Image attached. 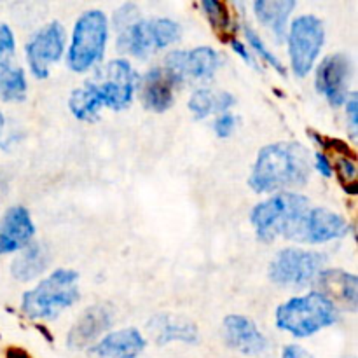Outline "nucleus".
Returning <instances> with one entry per match:
<instances>
[{
  "instance_id": "1",
  "label": "nucleus",
  "mask_w": 358,
  "mask_h": 358,
  "mask_svg": "<svg viewBox=\"0 0 358 358\" xmlns=\"http://www.w3.org/2000/svg\"><path fill=\"white\" fill-rule=\"evenodd\" d=\"M310 175V154L303 143L275 142L259 150L248 185L257 194L289 192L306 185Z\"/></svg>"
},
{
  "instance_id": "2",
  "label": "nucleus",
  "mask_w": 358,
  "mask_h": 358,
  "mask_svg": "<svg viewBox=\"0 0 358 358\" xmlns=\"http://www.w3.org/2000/svg\"><path fill=\"white\" fill-rule=\"evenodd\" d=\"M308 210L310 199L306 196L296 192H278L254 206L250 222L257 238L264 243H273L280 236L292 240Z\"/></svg>"
},
{
  "instance_id": "3",
  "label": "nucleus",
  "mask_w": 358,
  "mask_h": 358,
  "mask_svg": "<svg viewBox=\"0 0 358 358\" xmlns=\"http://www.w3.org/2000/svg\"><path fill=\"white\" fill-rule=\"evenodd\" d=\"M79 273L73 269H56L38 282L21 299V311L31 320H52L62 311L79 301Z\"/></svg>"
},
{
  "instance_id": "4",
  "label": "nucleus",
  "mask_w": 358,
  "mask_h": 358,
  "mask_svg": "<svg viewBox=\"0 0 358 358\" xmlns=\"http://www.w3.org/2000/svg\"><path fill=\"white\" fill-rule=\"evenodd\" d=\"M275 322L280 331L294 338H311L338 322V310L324 296L310 292L280 304Z\"/></svg>"
},
{
  "instance_id": "5",
  "label": "nucleus",
  "mask_w": 358,
  "mask_h": 358,
  "mask_svg": "<svg viewBox=\"0 0 358 358\" xmlns=\"http://www.w3.org/2000/svg\"><path fill=\"white\" fill-rule=\"evenodd\" d=\"M108 41V20L103 10L91 9L76 21L66 52V65L72 72H86L103 59Z\"/></svg>"
},
{
  "instance_id": "6",
  "label": "nucleus",
  "mask_w": 358,
  "mask_h": 358,
  "mask_svg": "<svg viewBox=\"0 0 358 358\" xmlns=\"http://www.w3.org/2000/svg\"><path fill=\"white\" fill-rule=\"evenodd\" d=\"M117 49L121 52L147 58L159 49L168 48L180 37V24L168 17L136 20L117 30Z\"/></svg>"
},
{
  "instance_id": "7",
  "label": "nucleus",
  "mask_w": 358,
  "mask_h": 358,
  "mask_svg": "<svg viewBox=\"0 0 358 358\" xmlns=\"http://www.w3.org/2000/svg\"><path fill=\"white\" fill-rule=\"evenodd\" d=\"M93 90L101 107L112 110H122L131 103L135 90L138 86V73L133 70L128 59H112L96 70L93 79L86 80Z\"/></svg>"
},
{
  "instance_id": "8",
  "label": "nucleus",
  "mask_w": 358,
  "mask_h": 358,
  "mask_svg": "<svg viewBox=\"0 0 358 358\" xmlns=\"http://www.w3.org/2000/svg\"><path fill=\"white\" fill-rule=\"evenodd\" d=\"M327 257L320 252L283 248L269 264V280L285 289H301L317 280Z\"/></svg>"
},
{
  "instance_id": "9",
  "label": "nucleus",
  "mask_w": 358,
  "mask_h": 358,
  "mask_svg": "<svg viewBox=\"0 0 358 358\" xmlns=\"http://www.w3.org/2000/svg\"><path fill=\"white\" fill-rule=\"evenodd\" d=\"M287 34L290 69L297 77H306L313 70L315 62L324 48V23L313 14H301L292 21Z\"/></svg>"
},
{
  "instance_id": "10",
  "label": "nucleus",
  "mask_w": 358,
  "mask_h": 358,
  "mask_svg": "<svg viewBox=\"0 0 358 358\" xmlns=\"http://www.w3.org/2000/svg\"><path fill=\"white\" fill-rule=\"evenodd\" d=\"M65 42V28L58 21H51L31 35L24 45V55L35 79H45L49 76L51 65L62 59Z\"/></svg>"
},
{
  "instance_id": "11",
  "label": "nucleus",
  "mask_w": 358,
  "mask_h": 358,
  "mask_svg": "<svg viewBox=\"0 0 358 358\" xmlns=\"http://www.w3.org/2000/svg\"><path fill=\"white\" fill-rule=\"evenodd\" d=\"M220 65V56L208 45L194 48L191 51H173L164 58L163 69L178 84L187 80H208L215 76Z\"/></svg>"
},
{
  "instance_id": "12",
  "label": "nucleus",
  "mask_w": 358,
  "mask_h": 358,
  "mask_svg": "<svg viewBox=\"0 0 358 358\" xmlns=\"http://www.w3.org/2000/svg\"><path fill=\"white\" fill-rule=\"evenodd\" d=\"M352 59L345 52L325 56L315 72V87L327 98L332 107H341L348 98V86L352 80Z\"/></svg>"
},
{
  "instance_id": "13",
  "label": "nucleus",
  "mask_w": 358,
  "mask_h": 358,
  "mask_svg": "<svg viewBox=\"0 0 358 358\" xmlns=\"http://www.w3.org/2000/svg\"><path fill=\"white\" fill-rule=\"evenodd\" d=\"M350 233V224L339 213L327 208H310L294 233L292 241L320 245L345 238Z\"/></svg>"
},
{
  "instance_id": "14",
  "label": "nucleus",
  "mask_w": 358,
  "mask_h": 358,
  "mask_svg": "<svg viewBox=\"0 0 358 358\" xmlns=\"http://www.w3.org/2000/svg\"><path fill=\"white\" fill-rule=\"evenodd\" d=\"M112 324H114V311L110 306L94 304L86 308L69 331L66 345L76 352L90 348L112 327Z\"/></svg>"
},
{
  "instance_id": "15",
  "label": "nucleus",
  "mask_w": 358,
  "mask_h": 358,
  "mask_svg": "<svg viewBox=\"0 0 358 358\" xmlns=\"http://www.w3.org/2000/svg\"><path fill=\"white\" fill-rule=\"evenodd\" d=\"M315 287L320 296H324L336 310L357 311L358 306V280L352 273L331 268L322 269L315 280Z\"/></svg>"
},
{
  "instance_id": "16",
  "label": "nucleus",
  "mask_w": 358,
  "mask_h": 358,
  "mask_svg": "<svg viewBox=\"0 0 358 358\" xmlns=\"http://www.w3.org/2000/svg\"><path fill=\"white\" fill-rule=\"evenodd\" d=\"M224 339L227 346L241 355L255 357L268 352L269 341L257 329V325L241 315H229L224 318Z\"/></svg>"
},
{
  "instance_id": "17",
  "label": "nucleus",
  "mask_w": 358,
  "mask_h": 358,
  "mask_svg": "<svg viewBox=\"0 0 358 358\" xmlns=\"http://www.w3.org/2000/svg\"><path fill=\"white\" fill-rule=\"evenodd\" d=\"M35 236V224L24 206H10L0 220V257L23 250Z\"/></svg>"
},
{
  "instance_id": "18",
  "label": "nucleus",
  "mask_w": 358,
  "mask_h": 358,
  "mask_svg": "<svg viewBox=\"0 0 358 358\" xmlns=\"http://www.w3.org/2000/svg\"><path fill=\"white\" fill-rule=\"evenodd\" d=\"M175 87L177 83L170 77V73L163 66H154L143 76L140 83V98L147 110L161 112L168 110L173 105Z\"/></svg>"
},
{
  "instance_id": "19",
  "label": "nucleus",
  "mask_w": 358,
  "mask_h": 358,
  "mask_svg": "<svg viewBox=\"0 0 358 358\" xmlns=\"http://www.w3.org/2000/svg\"><path fill=\"white\" fill-rule=\"evenodd\" d=\"M145 345L142 332L129 327L103 336L96 345L91 346V355L94 358H138Z\"/></svg>"
},
{
  "instance_id": "20",
  "label": "nucleus",
  "mask_w": 358,
  "mask_h": 358,
  "mask_svg": "<svg viewBox=\"0 0 358 358\" xmlns=\"http://www.w3.org/2000/svg\"><path fill=\"white\" fill-rule=\"evenodd\" d=\"M147 329L159 346L175 341L196 345L199 341L198 327L187 318L175 315H157L147 324Z\"/></svg>"
},
{
  "instance_id": "21",
  "label": "nucleus",
  "mask_w": 358,
  "mask_h": 358,
  "mask_svg": "<svg viewBox=\"0 0 358 358\" xmlns=\"http://www.w3.org/2000/svg\"><path fill=\"white\" fill-rule=\"evenodd\" d=\"M294 9H296L294 0H257L254 3L255 16L271 30L276 42H283V38L287 37V23Z\"/></svg>"
},
{
  "instance_id": "22",
  "label": "nucleus",
  "mask_w": 358,
  "mask_h": 358,
  "mask_svg": "<svg viewBox=\"0 0 358 358\" xmlns=\"http://www.w3.org/2000/svg\"><path fill=\"white\" fill-rule=\"evenodd\" d=\"M51 254L44 243H30L10 264V275L17 282H31L48 269Z\"/></svg>"
},
{
  "instance_id": "23",
  "label": "nucleus",
  "mask_w": 358,
  "mask_h": 358,
  "mask_svg": "<svg viewBox=\"0 0 358 358\" xmlns=\"http://www.w3.org/2000/svg\"><path fill=\"white\" fill-rule=\"evenodd\" d=\"M234 103H236V100H234V96L231 93H226V91L215 93V91L201 87V90L192 93L187 107L196 119H205L210 114H213V112L226 114Z\"/></svg>"
},
{
  "instance_id": "24",
  "label": "nucleus",
  "mask_w": 358,
  "mask_h": 358,
  "mask_svg": "<svg viewBox=\"0 0 358 358\" xmlns=\"http://www.w3.org/2000/svg\"><path fill=\"white\" fill-rule=\"evenodd\" d=\"M27 98V76L24 70L13 65L10 59L0 62V100L16 103Z\"/></svg>"
},
{
  "instance_id": "25",
  "label": "nucleus",
  "mask_w": 358,
  "mask_h": 358,
  "mask_svg": "<svg viewBox=\"0 0 358 358\" xmlns=\"http://www.w3.org/2000/svg\"><path fill=\"white\" fill-rule=\"evenodd\" d=\"M69 107L73 117L86 122L94 121V119L100 115L101 108H103L100 101H98V98L94 96L93 90H91V86L87 83H84V86L72 91L69 100Z\"/></svg>"
},
{
  "instance_id": "26",
  "label": "nucleus",
  "mask_w": 358,
  "mask_h": 358,
  "mask_svg": "<svg viewBox=\"0 0 358 358\" xmlns=\"http://www.w3.org/2000/svg\"><path fill=\"white\" fill-rule=\"evenodd\" d=\"M203 10H205L206 17H208L210 24L213 30L224 37V35L231 34V27H233V20H231V13L224 2H215V0H205L201 3Z\"/></svg>"
},
{
  "instance_id": "27",
  "label": "nucleus",
  "mask_w": 358,
  "mask_h": 358,
  "mask_svg": "<svg viewBox=\"0 0 358 358\" xmlns=\"http://www.w3.org/2000/svg\"><path fill=\"white\" fill-rule=\"evenodd\" d=\"M243 31H245V37H247V42L252 45V48L255 49V52H257V55L261 56V58L264 59V62L268 63V65H271L273 69H275L276 72L280 73V76H285L287 72H285V66H283V63L280 62V59L276 58V56L273 55V52L269 51L268 48H266L264 41H262V38L259 37L257 31H255L252 27H245Z\"/></svg>"
},
{
  "instance_id": "28",
  "label": "nucleus",
  "mask_w": 358,
  "mask_h": 358,
  "mask_svg": "<svg viewBox=\"0 0 358 358\" xmlns=\"http://www.w3.org/2000/svg\"><path fill=\"white\" fill-rule=\"evenodd\" d=\"M14 49H16V38H14L13 30L9 24L0 23V62L9 59L14 55Z\"/></svg>"
},
{
  "instance_id": "29",
  "label": "nucleus",
  "mask_w": 358,
  "mask_h": 358,
  "mask_svg": "<svg viewBox=\"0 0 358 358\" xmlns=\"http://www.w3.org/2000/svg\"><path fill=\"white\" fill-rule=\"evenodd\" d=\"M336 171H338L339 178L345 185L357 184V164L352 157H341L336 163Z\"/></svg>"
},
{
  "instance_id": "30",
  "label": "nucleus",
  "mask_w": 358,
  "mask_h": 358,
  "mask_svg": "<svg viewBox=\"0 0 358 358\" xmlns=\"http://www.w3.org/2000/svg\"><path fill=\"white\" fill-rule=\"evenodd\" d=\"M234 126H236V117L229 114V112H226V114L219 115V119L213 124V129H215V135L219 138H229L234 131Z\"/></svg>"
},
{
  "instance_id": "31",
  "label": "nucleus",
  "mask_w": 358,
  "mask_h": 358,
  "mask_svg": "<svg viewBox=\"0 0 358 358\" xmlns=\"http://www.w3.org/2000/svg\"><path fill=\"white\" fill-rule=\"evenodd\" d=\"M346 115H348L350 121V131H352L353 138H357V129H358V98L355 93L348 94L346 98Z\"/></svg>"
},
{
  "instance_id": "32",
  "label": "nucleus",
  "mask_w": 358,
  "mask_h": 358,
  "mask_svg": "<svg viewBox=\"0 0 358 358\" xmlns=\"http://www.w3.org/2000/svg\"><path fill=\"white\" fill-rule=\"evenodd\" d=\"M315 168H317L318 173L325 178L332 177V173H334V168H332L331 159H329L324 152L315 154Z\"/></svg>"
},
{
  "instance_id": "33",
  "label": "nucleus",
  "mask_w": 358,
  "mask_h": 358,
  "mask_svg": "<svg viewBox=\"0 0 358 358\" xmlns=\"http://www.w3.org/2000/svg\"><path fill=\"white\" fill-rule=\"evenodd\" d=\"M282 358H315L310 352H306L304 348L297 345H289L283 348Z\"/></svg>"
},
{
  "instance_id": "34",
  "label": "nucleus",
  "mask_w": 358,
  "mask_h": 358,
  "mask_svg": "<svg viewBox=\"0 0 358 358\" xmlns=\"http://www.w3.org/2000/svg\"><path fill=\"white\" fill-rule=\"evenodd\" d=\"M231 48H233V51L236 52V55H240V58L243 59L245 63H248V65H254V59H252L250 52L247 51V48H245L243 42L236 41V38H231Z\"/></svg>"
},
{
  "instance_id": "35",
  "label": "nucleus",
  "mask_w": 358,
  "mask_h": 358,
  "mask_svg": "<svg viewBox=\"0 0 358 358\" xmlns=\"http://www.w3.org/2000/svg\"><path fill=\"white\" fill-rule=\"evenodd\" d=\"M3 122H6V119H3V114L0 112V133H2V129H3Z\"/></svg>"
},
{
  "instance_id": "36",
  "label": "nucleus",
  "mask_w": 358,
  "mask_h": 358,
  "mask_svg": "<svg viewBox=\"0 0 358 358\" xmlns=\"http://www.w3.org/2000/svg\"><path fill=\"white\" fill-rule=\"evenodd\" d=\"M352 358H353V357H352Z\"/></svg>"
}]
</instances>
